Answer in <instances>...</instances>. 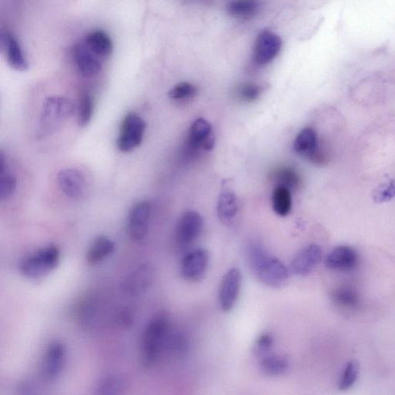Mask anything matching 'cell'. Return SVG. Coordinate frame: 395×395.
<instances>
[{"mask_svg": "<svg viewBox=\"0 0 395 395\" xmlns=\"http://www.w3.org/2000/svg\"><path fill=\"white\" fill-rule=\"evenodd\" d=\"M247 261L250 269L258 279L267 286L279 288L289 279V271L277 258L259 245H252L247 252Z\"/></svg>", "mask_w": 395, "mask_h": 395, "instance_id": "1", "label": "cell"}, {"mask_svg": "<svg viewBox=\"0 0 395 395\" xmlns=\"http://www.w3.org/2000/svg\"><path fill=\"white\" fill-rule=\"evenodd\" d=\"M172 332L170 319L165 314L154 317L149 322L142 338L141 360L145 366H152L165 352L166 343Z\"/></svg>", "mask_w": 395, "mask_h": 395, "instance_id": "2", "label": "cell"}, {"mask_svg": "<svg viewBox=\"0 0 395 395\" xmlns=\"http://www.w3.org/2000/svg\"><path fill=\"white\" fill-rule=\"evenodd\" d=\"M74 112L72 101L64 97H49L44 101L41 115V134H53L69 120Z\"/></svg>", "mask_w": 395, "mask_h": 395, "instance_id": "3", "label": "cell"}, {"mask_svg": "<svg viewBox=\"0 0 395 395\" xmlns=\"http://www.w3.org/2000/svg\"><path fill=\"white\" fill-rule=\"evenodd\" d=\"M59 261V250L54 245H50L24 259L21 264V270L24 276L37 279L53 271Z\"/></svg>", "mask_w": 395, "mask_h": 395, "instance_id": "4", "label": "cell"}, {"mask_svg": "<svg viewBox=\"0 0 395 395\" xmlns=\"http://www.w3.org/2000/svg\"><path fill=\"white\" fill-rule=\"evenodd\" d=\"M146 124L137 114L128 113L123 119L117 145L122 152H129L139 147L143 139Z\"/></svg>", "mask_w": 395, "mask_h": 395, "instance_id": "5", "label": "cell"}, {"mask_svg": "<svg viewBox=\"0 0 395 395\" xmlns=\"http://www.w3.org/2000/svg\"><path fill=\"white\" fill-rule=\"evenodd\" d=\"M154 274V269L151 264L140 265L123 281L122 292L128 296H138L145 294L152 287Z\"/></svg>", "mask_w": 395, "mask_h": 395, "instance_id": "6", "label": "cell"}, {"mask_svg": "<svg viewBox=\"0 0 395 395\" xmlns=\"http://www.w3.org/2000/svg\"><path fill=\"white\" fill-rule=\"evenodd\" d=\"M281 48V38L273 32L263 30L256 38L254 61L257 65H267L280 54Z\"/></svg>", "mask_w": 395, "mask_h": 395, "instance_id": "7", "label": "cell"}, {"mask_svg": "<svg viewBox=\"0 0 395 395\" xmlns=\"http://www.w3.org/2000/svg\"><path fill=\"white\" fill-rule=\"evenodd\" d=\"M242 274L237 268L230 269L224 276L219 289V303L223 312H228L234 307L241 292Z\"/></svg>", "mask_w": 395, "mask_h": 395, "instance_id": "8", "label": "cell"}, {"mask_svg": "<svg viewBox=\"0 0 395 395\" xmlns=\"http://www.w3.org/2000/svg\"><path fill=\"white\" fill-rule=\"evenodd\" d=\"M209 262L210 256L205 250H193L181 261V275L188 281H198L205 276Z\"/></svg>", "mask_w": 395, "mask_h": 395, "instance_id": "9", "label": "cell"}, {"mask_svg": "<svg viewBox=\"0 0 395 395\" xmlns=\"http://www.w3.org/2000/svg\"><path fill=\"white\" fill-rule=\"evenodd\" d=\"M203 220L198 212L190 211L179 220L176 228V239L180 245H188L195 242L202 233Z\"/></svg>", "mask_w": 395, "mask_h": 395, "instance_id": "10", "label": "cell"}, {"mask_svg": "<svg viewBox=\"0 0 395 395\" xmlns=\"http://www.w3.org/2000/svg\"><path fill=\"white\" fill-rule=\"evenodd\" d=\"M151 212L150 203L141 202L135 204L129 212L128 232L133 241H140L146 236Z\"/></svg>", "mask_w": 395, "mask_h": 395, "instance_id": "11", "label": "cell"}, {"mask_svg": "<svg viewBox=\"0 0 395 395\" xmlns=\"http://www.w3.org/2000/svg\"><path fill=\"white\" fill-rule=\"evenodd\" d=\"M58 183L65 195L71 199H80L87 190V181L84 174L74 168H67L58 174Z\"/></svg>", "mask_w": 395, "mask_h": 395, "instance_id": "12", "label": "cell"}, {"mask_svg": "<svg viewBox=\"0 0 395 395\" xmlns=\"http://www.w3.org/2000/svg\"><path fill=\"white\" fill-rule=\"evenodd\" d=\"M294 146L296 153L310 159L314 163H323L325 161L319 149L316 132L312 128H303L298 134Z\"/></svg>", "mask_w": 395, "mask_h": 395, "instance_id": "13", "label": "cell"}, {"mask_svg": "<svg viewBox=\"0 0 395 395\" xmlns=\"http://www.w3.org/2000/svg\"><path fill=\"white\" fill-rule=\"evenodd\" d=\"M65 361V348L60 342H54L48 347L42 368L43 378L46 381H54L63 370Z\"/></svg>", "mask_w": 395, "mask_h": 395, "instance_id": "14", "label": "cell"}, {"mask_svg": "<svg viewBox=\"0 0 395 395\" xmlns=\"http://www.w3.org/2000/svg\"><path fill=\"white\" fill-rule=\"evenodd\" d=\"M323 259V252L319 245L312 244L302 250L294 258L291 263V270L298 276H307Z\"/></svg>", "mask_w": 395, "mask_h": 395, "instance_id": "15", "label": "cell"}, {"mask_svg": "<svg viewBox=\"0 0 395 395\" xmlns=\"http://www.w3.org/2000/svg\"><path fill=\"white\" fill-rule=\"evenodd\" d=\"M74 61L82 76L92 77L100 73L101 63L84 43L76 44L73 50Z\"/></svg>", "mask_w": 395, "mask_h": 395, "instance_id": "16", "label": "cell"}, {"mask_svg": "<svg viewBox=\"0 0 395 395\" xmlns=\"http://www.w3.org/2000/svg\"><path fill=\"white\" fill-rule=\"evenodd\" d=\"M357 252L347 245H340L329 252L325 259L326 267L330 270L349 271L357 267Z\"/></svg>", "mask_w": 395, "mask_h": 395, "instance_id": "17", "label": "cell"}, {"mask_svg": "<svg viewBox=\"0 0 395 395\" xmlns=\"http://www.w3.org/2000/svg\"><path fill=\"white\" fill-rule=\"evenodd\" d=\"M189 144L194 148L202 147L211 150L215 144L210 123L204 119H198L192 123L189 134Z\"/></svg>", "mask_w": 395, "mask_h": 395, "instance_id": "18", "label": "cell"}, {"mask_svg": "<svg viewBox=\"0 0 395 395\" xmlns=\"http://www.w3.org/2000/svg\"><path fill=\"white\" fill-rule=\"evenodd\" d=\"M1 42L10 65L18 71L27 70L28 63L17 38L6 32L2 34Z\"/></svg>", "mask_w": 395, "mask_h": 395, "instance_id": "19", "label": "cell"}, {"mask_svg": "<svg viewBox=\"0 0 395 395\" xmlns=\"http://www.w3.org/2000/svg\"><path fill=\"white\" fill-rule=\"evenodd\" d=\"M261 8L260 0H232L227 5V12L232 17L250 19L255 17Z\"/></svg>", "mask_w": 395, "mask_h": 395, "instance_id": "20", "label": "cell"}, {"mask_svg": "<svg viewBox=\"0 0 395 395\" xmlns=\"http://www.w3.org/2000/svg\"><path fill=\"white\" fill-rule=\"evenodd\" d=\"M259 361L261 372L268 377L280 376L288 370L290 366L288 358L281 354H270Z\"/></svg>", "mask_w": 395, "mask_h": 395, "instance_id": "21", "label": "cell"}, {"mask_svg": "<svg viewBox=\"0 0 395 395\" xmlns=\"http://www.w3.org/2000/svg\"><path fill=\"white\" fill-rule=\"evenodd\" d=\"M83 43L98 57H107L112 53L113 43L111 38L101 30L90 32Z\"/></svg>", "mask_w": 395, "mask_h": 395, "instance_id": "22", "label": "cell"}, {"mask_svg": "<svg viewBox=\"0 0 395 395\" xmlns=\"http://www.w3.org/2000/svg\"><path fill=\"white\" fill-rule=\"evenodd\" d=\"M238 210L235 193L224 190L220 194L217 205L218 216L224 224H229L234 219Z\"/></svg>", "mask_w": 395, "mask_h": 395, "instance_id": "23", "label": "cell"}, {"mask_svg": "<svg viewBox=\"0 0 395 395\" xmlns=\"http://www.w3.org/2000/svg\"><path fill=\"white\" fill-rule=\"evenodd\" d=\"M114 247L112 239L103 236L96 238L88 251V262L92 265L101 263L112 254Z\"/></svg>", "mask_w": 395, "mask_h": 395, "instance_id": "24", "label": "cell"}, {"mask_svg": "<svg viewBox=\"0 0 395 395\" xmlns=\"http://www.w3.org/2000/svg\"><path fill=\"white\" fill-rule=\"evenodd\" d=\"M274 211L278 216H286L292 208V197L286 187L277 186L272 196Z\"/></svg>", "mask_w": 395, "mask_h": 395, "instance_id": "25", "label": "cell"}, {"mask_svg": "<svg viewBox=\"0 0 395 395\" xmlns=\"http://www.w3.org/2000/svg\"><path fill=\"white\" fill-rule=\"evenodd\" d=\"M124 389V381L118 375L110 374L97 384L96 394L99 395L120 394Z\"/></svg>", "mask_w": 395, "mask_h": 395, "instance_id": "26", "label": "cell"}, {"mask_svg": "<svg viewBox=\"0 0 395 395\" xmlns=\"http://www.w3.org/2000/svg\"><path fill=\"white\" fill-rule=\"evenodd\" d=\"M359 374V364L356 361H351L347 363V366L343 372L339 381V389L346 391L352 387L357 381Z\"/></svg>", "mask_w": 395, "mask_h": 395, "instance_id": "27", "label": "cell"}, {"mask_svg": "<svg viewBox=\"0 0 395 395\" xmlns=\"http://www.w3.org/2000/svg\"><path fill=\"white\" fill-rule=\"evenodd\" d=\"M275 179L278 186L287 188L288 190L297 189L300 185L299 176L291 168H281L275 174Z\"/></svg>", "mask_w": 395, "mask_h": 395, "instance_id": "28", "label": "cell"}, {"mask_svg": "<svg viewBox=\"0 0 395 395\" xmlns=\"http://www.w3.org/2000/svg\"><path fill=\"white\" fill-rule=\"evenodd\" d=\"M395 198V179L378 185L373 192L374 203L381 204L389 202Z\"/></svg>", "mask_w": 395, "mask_h": 395, "instance_id": "29", "label": "cell"}, {"mask_svg": "<svg viewBox=\"0 0 395 395\" xmlns=\"http://www.w3.org/2000/svg\"><path fill=\"white\" fill-rule=\"evenodd\" d=\"M197 93V88L192 83L183 82L177 84L168 93V96L172 100L179 101L190 99L195 97Z\"/></svg>", "mask_w": 395, "mask_h": 395, "instance_id": "30", "label": "cell"}, {"mask_svg": "<svg viewBox=\"0 0 395 395\" xmlns=\"http://www.w3.org/2000/svg\"><path fill=\"white\" fill-rule=\"evenodd\" d=\"M17 180L8 172L0 173V199H9L16 192Z\"/></svg>", "mask_w": 395, "mask_h": 395, "instance_id": "31", "label": "cell"}, {"mask_svg": "<svg viewBox=\"0 0 395 395\" xmlns=\"http://www.w3.org/2000/svg\"><path fill=\"white\" fill-rule=\"evenodd\" d=\"M274 340L270 334H263L259 336L254 346V354L259 360L271 354Z\"/></svg>", "mask_w": 395, "mask_h": 395, "instance_id": "32", "label": "cell"}, {"mask_svg": "<svg viewBox=\"0 0 395 395\" xmlns=\"http://www.w3.org/2000/svg\"><path fill=\"white\" fill-rule=\"evenodd\" d=\"M94 105L92 97L88 94H84L81 97L79 109V123L82 127H85L92 120L93 115Z\"/></svg>", "mask_w": 395, "mask_h": 395, "instance_id": "33", "label": "cell"}, {"mask_svg": "<svg viewBox=\"0 0 395 395\" xmlns=\"http://www.w3.org/2000/svg\"><path fill=\"white\" fill-rule=\"evenodd\" d=\"M334 299L345 307H355L358 304V296L353 291L347 289L336 291L334 294Z\"/></svg>", "mask_w": 395, "mask_h": 395, "instance_id": "34", "label": "cell"}, {"mask_svg": "<svg viewBox=\"0 0 395 395\" xmlns=\"http://www.w3.org/2000/svg\"><path fill=\"white\" fill-rule=\"evenodd\" d=\"M263 92L261 86L256 85V84H245L239 90V94L241 98L245 101H254L261 96Z\"/></svg>", "mask_w": 395, "mask_h": 395, "instance_id": "35", "label": "cell"}, {"mask_svg": "<svg viewBox=\"0 0 395 395\" xmlns=\"http://www.w3.org/2000/svg\"><path fill=\"white\" fill-rule=\"evenodd\" d=\"M133 321V315L129 310L122 312L120 315V323L123 327H129Z\"/></svg>", "mask_w": 395, "mask_h": 395, "instance_id": "36", "label": "cell"}]
</instances>
